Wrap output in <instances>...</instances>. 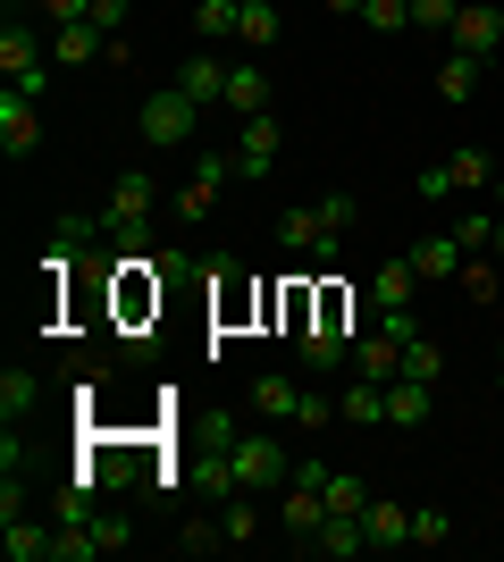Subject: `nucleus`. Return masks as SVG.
Returning a JSON list of instances; mask_svg holds the SVG:
<instances>
[{
    "mask_svg": "<svg viewBox=\"0 0 504 562\" xmlns=\"http://www.w3.org/2000/svg\"><path fill=\"white\" fill-rule=\"evenodd\" d=\"M387 420H395V428L429 420V378H387Z\"/></svg>",
    "mask_w": 504,
    "mask_h": 562,
    "instance_id": "20",
    "label": "nucleus"
},
{
    "mask_svg": "<svg viewBox=\"0 0 504 562\" xmlns=\"http://www.w3.org/2000/svg\"><path fill=\"white\" fill-rule=\"evenodd\" d=\"M177 85H186V93L202 101V110H211V101H227V68H219L211 50H193V59H177Z\"/></svg>",
    "mask_w": 504,
    "mask_h": 562,
    "instance_id": "19",
    "label": "nucleus"
},
{
    "mask_svg": "<svg viewBox=\"0 0 504 562\" xmlns=\"http://www.w3.org/2000/svg\"><path fill=\"white\" fill-rule=\"evenodd\" d=\"M227 177H236V151H202L193 177H186V193H177V218H211V202H219Z\"/></svg>",
    "mask_w": 504,
    "mask_h": 562,
    "instance_id": "7",
    "label": "nucleus"
},
{
    "mask_svg": "<svg viewBox=\"0 0 504 562\" xmlns=\"http://www.w3.org/2000/svg\"><path fill=\"white\" fill-rule=\"evenodd\" d=\"M278 143H287V126H278V117H244L236 126V177H269V168H278Z\"/></svg>",
    "mask_w": 504,
    "mask_h": 562,
    "instance_id": "8",
    "label": "nucleus"
},
{
    "mask_svg": "<svg viewBox=\"0 0 504 562\" xmlns=\"http://www.w3.org/2000/svg\"><path fill=\"white\" fill-rule=\"evenodd\" d=\"M193 126H202V101H193L186 85H160V93L144 101V143H152V151H168V143H186Z\"/></svg>",
    "mask_w": 504,
    "mask_h": 562,
    "instance_id": "4",
    "label": "nucleus"
},
{
    "mask_svg": "<svg viewBox=\"0 0 504 562\" xmlns=\"http://www.w3.org/2000/svg\"><path fill=\"white\" fill-rule=\"evenodd\" d=\"M34 412H43V378H34V370H0V420L25 428Z\"/></svg>",
    "mask_w": 504,
    "mask_h": 562,
    "instance_id": "15",
    "label": "nucleus"
},
{
    "mask_svg": "<svg viewBox=\"0 0 504 562\" xmlns=\"http://www.w3.org/2000/svg\"><path fill=\"white\" fill-rule=\"evenodd\" d=\"M446 168H455V193H488V186H496V160H488L480 143H462Z\"/></svg>",
    "mask_w": 504,
    "mask_h": 562,
    "instance_id": "25",
    "label": "nucleus"
},
{
    "mask_svg": "<svg viewBox=\"0 0 504 562\" xmlns=\"http://www.w3.org/2000/svg\"><path fill=\"white\" fill-rule=\"evenodd\" d=\"M455 18H462V0H412V25H421V34H455Z\"/></svg>",
    "mask_w": 504,
    "mask_h": 562,
    "instance_id": "32",
    "label": "nucleus"
},
{
    "mask_svg": "<svg viewBox=\"0 0 504 562\" xmlns=\"http://www.w3.org/2000/svg\"><path fill=\"white\" fill-rule=\"evenodd\" d=\"M471 93H480V59H471V50H446V59H437V101L462 110Z\"/></svg>",
    "mask_w": 504,
    "mask_h": 562,
    "instance_id": "18",
    "label": "nucleus"
},
{
    "mask_svg": "<svg viewBox=\"0 0 504 562\" xmlns=\"http://www.w3.org/2000/svg\"><path fill=\"white\" fill-rule=\"evenodd\" d=\"M446 193H455V168H446V160L421 168V202H446Z\"/></svg>",
    "mask_w": 504,
    "mask_h": 562,
    "instance_id": "39",
    "label": "nucleus"
},
{
    "mask_svg": "<svg viewBox=\"0 0 504 562\" xmlns=\"http://www.w3.org/2000/svg\"><path fill=\"white\" fill-rule=\"evenodd\" d=\"M354 378H379V386H387V378H404V345H395V336H361V345H354Z\"/></svg>",
    "mask_w": 504,
    "mask_h": 562,
    "instance_id": "17",
    "label": "nucleus"
},
{
    "mask_svg": "<svg viewBox=\"0 0 504 562\" xmlns=\"http://www.w3.org/2000/svg\"><path fill=\"white\" fill-rule=\"evenodd\" d=\"M227 110H236V117H261L269 110V76L261 68H227Z\"/></svg>",
    "mask_w": 504,
    "mask_h": 562,
    "instance_id": "23",
    "label": "nucleus"
},
{
    "mask_svg": "<svg viewBox=\"0 0 504 562\" xmlns=\"http://www.w3.org/2000/svg\"><path fill=\"white\" fill-rule=\"evenodd\" d=\"M455 538V513H446V504H421V513H412V546H446Z\"/></svg>",
    "mask_w": 504,
    "mask_h": 562,
    "instance_id": "30",
    "label": "nucleus"
},
{
    "mask_svg": "<svg viewBox=\"0 0 504 562\" xmlns=\"http://www.w3.org/2000/svg\"><path fill=\"white\" fill-rule=\"evenodd\" d=\"M354 193H320V202H294V211H278V244L287 252H312V260H336V244H345V227H354Z\"/></svg>",
    "mask_w": 504,
    "mask_h": 562,
    "instance_id": "1",
    "label": "nucleus"
},
{
    "mask_svg": "<svg viewBox=\"0 0 504 562\" xmlns=\"http://www.w3.org/2000/svg\"><path fill=\"white\" fill-rule=\"evenodd\" d=\"M361 504H370V487L354 470H328V513H361Z\"/></svg>",
    "mask_w": 504,
    "mask_h": 562,
    "instance_id": "33",
    "label": "nucleus"
},
{
    "mask_svg": "<svg viewBox=\"0 0 504 562\" xmlns=\"http://www.w3.org/2000/svg\"><path fill=\"white\" fill-rule=\"evenodd\" d=\"M412 285H421L412 252H404V260H379V269H370V294H361V303L379 311V319H404V311H412Z\"/></svg>",
    "mask_w": 504,
    "mask_h": 562,
    "instance_id": "9",
    "label": "nucleus"
},
{
    "mask_svg": "<svg viewBox=\"0 0 504 562\" xmlns=\"http://www.w3.org/2000/svg\"><path fill=\"white\" fill-rule=\"evenodd\" d=\"M303 361H312V370H336V361H345V328H336V319H303Z\"/></svg>",
    "mask_w": 504,
    "mask_h": 562,
    "instance_id": "24",
    "label": "nucleus"
},
{
    "mask_svg": "<svg viewBox=\"0 0 504 562\" xmlns=\"http://www.w3.org/2000/svg\"><path fill=\"white\" fill-rule=\"evenodd\" d=\"M496 370H504V345H496Z\"/></svg>",
    "mask_w": 504,
    "mask_h": 562,
    "instance_id": "44",
    "label": "nucleus"
},
{
    "mask_svg": "<svg viewBox=\"0 0 504 562\" xmlns=\"http://www.w3.org/2000/svg\"><path fill=\"white\" fill-rule=\"evenodd\" d=\"M101 235H110V218H51V252H43V269H76V260H93Z\"/></svg>",
    "mask_w": 504,
    "mask_h": 562,
    "instance_id": "10",
    "label": "nucleus"
},
{
    "mask_svg": "<svg viewBox=\"0 0 504 562\" xmlns=\"http://www.w3.org/2000/svg\"><path fill=\"white\" fill-rule=\"evenodd\" d=\"M455 235H462V244H471V252H488V244H496V227H488V211H471V218H462Z\"/></svg>",
    "mask_w": 504,
    "mask_h": 562,
    "instance_id": "40",
    "label": "nucleus"
},
{
    "mask_svg": "<svg viewBox=\"0 0 504 562\" xmlns=\"http://www.w3.org/2000/svg\"><path fill=\"white\" fill-rule=\"evenodd\" d=\"M219 529H227V546H253V538H261V504H253V487H236L227 504H219Z\"/></svg>",
    "mask_w": 504,
    "mask_h": 562,
    "instance_id": "22",
    "label": "nucleus"
},
{
    "mask_svg": "<svg viewBox=\"0 0 504 562\" xmlns=\"http://www.w3.org/2000/svg\"><path fill=\"white\" fill-rule=\"evenodd\" d=\"M488 193H496V202H504V151H496V186H488Z\"/></svg>",
    "mask_w": 504,
    "mask_h": 562,
    "instance_id": "43",
    "label": "nucleus"
},
{
    "mask_svg": "<svg viewBox=\"0 0 504 562\" xmlns=\"http://www.w3.org/2000/svg\"><path fill=\"white\" fill-rule=\"evenodd\" d=\"M227 470H236V487H253V495H278L294 479V462H287V446L269 437V428H253V437H227Z\"/></svg>",
    "mask_w": 504,
    "mask_h": 562,
    "instance_id": "2",
    "label": "nucleus"
},
{
    "mask_svg": "<svg viewBox=\"0 0 504 562\" xmlns=\"http://www.w3.org/2000/svg\"><path fill=\"white\" fill-rule=\"evenodd\" d=\"M93 538L110 546V554H126V546H135V513H93Z\"/></svg>",
    "mask_w": 504,
    "mask_h": 562,
    "instance_id": "34",
    "label": "nucleus"
},
{
    "mask_svg": "<svg viewBox=\"0 0 504 562\" xmlns=\"http://www.w3.org/2000/svg\"><path fill=\"white\" fill-rule=\"evenodd\" d=\"M354 18L370 25V34H404V25H412V0H361Z\"/></svg>",
    "mask_w": 504,
    "mask_h": 562,
    "instance_id": "28",
    "label": "nucleus"
},
{
    "mask_svg": "<svg viewBox=\"0 0 504 562\" xmlns=\"http://www.w3.org/2000/svg\"><path fill=\"white\" fill-rule=\"evenodd\" d=\"M126 9H135V0H93V25H101V34H119Z\"/></svg>",
    "mask_w": 504,
    "mask_h": 562,
    "instance_id": "41",
    "label": "nucleus"
},
{
    "mask_svg": "<svg viewBox=\"0 0 504 562\" xmlns=\"http://www.w3.org/2000/svg\"><path fill=\"white\" fill-rule=\"evenodd\" d=\"M51 68H59V59H51V43H43V34H34V25H18V18L0 25V76H9L18 93H34V101H43Z\"/></svg>",
    "mask_w": 504,
    "mask_h": 562,
    "instance_id": "3",
    "label": "nucleus"
},
{
    "mask_svg": "<svg viewBox=\"0 0 504 562\" xmlns=\"http://www.w3.org/2000/svg\"><path fill=\"white\" fill-rule=\"evenodd\" d=\"M51 59H59V68H93V59H110V34H101L93 18L51 25Z\"/></svg>",
    "mask_w": 504,
    "mask_h": 562,
    "instance_id": "14",
    "label": "nucleus"
},
{
    "mask_svg": "<svg viewBox=\"0 0 504 562\" xmlns=\"http://www.w3.org/2000/svg\"><path fill=\"white\" fill-rule=\"evenodd\" d=\"M336 420L379 428V420H387V386H379V378H354V386H345V403H336Z\"/></svg>",
    "mask_w": 504,
    "mask_h": 562,
    "instance_id": "21",
    "label": "nucleus"
},
{
    "mask_svg": "<svg viewBox=\"0 0 504 562\" xmlns=\"http://www.w3.org/2000/svg\"><path fill=\"white\" fill-rule=\"evenodd\" d=\"M496 43H504V9H496V0H462V18H455V50L488 59Z\"/></svg>",
    "mask_w": 504,
    "mask_h": 562,
    "instance_id": "13",
    "label": "nucleus"
},
{
    "mask_svg": "<svg viewBox=\"0 0 504 562\" xmlns=\"http://www.w3.org/2000/svg\"><path fill=\"white\" fill-rule=\"evenodd\" d=\"M0 520H25V470H9V479H0Z\"/></svg>",
    "mask_w": 504,
    "mask_h": 562,
    "instance_id": "37",
    "label": "nucleus"
},
{
    "mask_svg": "<svg viewBox=\"0 0 504 562\" xmlns=\"http://www.w3.org/2000/svg\"><path fill=\"white\" fill-rule=\"evenodd\" d=\"M253 412H261V420H294V428L336 420V403H320L312 386H287V378H261V386H253Z\"/></svg>",
    "mask_w": 504,
    "mask_h": 562,
    "instance_id": "5",
    "label": "nucleus"
},
{
    "mask_svg": "<svg viewBox=\"0 0 504 562\" xmlns=\"http://www.w3.org/2000/svg\"><path fill=\"white\" fill-rule=\"evenodd\" d=\"M236 43H253V50H269V43H278V9H269V0H244Z\"/></svg>",
    "mask_w": 504,
    "mask_h": 562,
    "instance_id": "27",
    "label": "nucleus"
},
{
    "mask_svg": "<svg viewBox=\"0 0 504 562\" xmlns=\"http://www.w3.org/2000/svg\"><path fill=\"white\" fill-rule=\"evenodd\" d=\"M404 378H429V386H437V378H446V352H437L429 336H412V345H404Z\"/></svg>",
    "mask_w": 504,
    "mask_h": 562,
    "instance_id": "31",
    "label": "nucleus"
},
{
    "mask_svg": "<svg viewBox=\"0 0 504 562\" xmlns=\"http://www.w3.org/2000/svg\"><path fill=\"white\" fill-rule=\"evenodd\" d=\"M177 546H186V554H211V546H227V529H219V520H186Z\"/></svg>",
    "mask_w": 504,
    "mask_h": 562,
    "instance_id": "36",
    "label": "nucleus"
},
{
    "mask_svg": "<svg viewBox=\"0 0 504 562\" xmlns=\"http://www.w3.org/2000/svg\"><path fill=\"white\" fill-rule=\"evenodd\" d=\"M152 202H160V193H152V177H144V168H126L119 186H110V202H101L110 235H144V227H152Z\"/></svg>",
    "mask_w": 504,
    "mask_h": 562,
    "instance_id": "6",
    "label": "nucleus"
},
{
    "mask_svg": "<svg viewBox=\"0 0 504 562\" xmlns=\"http://www.w3.org/2000/svg\"><path fill=\"white\" fill-rule=\"evenodd\" d=\"M0 143H9V160H25L34 143H43V110H34V93H0Z\"/></svg>",
    "mask_w": 504,
    "mask_h": 562,
    "instance_id": "11",
    "label": "nucleus"
},
{
    "mask_svg": "<svg viewBox=\"0 0 504 562\" xmlns=\"http://www.w3.org/2000/svg\"><path fill=\"white\" fill-rule=\"evenodd\" d=\"M462 294H471V303H496V269H488V252L462 260Z\"/></svg>",
    "mask_w": 504,
    "mask_h": 562,
    "instance_id": "35",
    "label": "nucleus"
},
{
    "mask_svg": "<svg viewBox=\"0 0 504 562\" xmlns=\"http://www.w3.org/2000/svg\"><path fill=\"white\" fill-rule=\"evenodd\" d=\"M488 260H504V218H496V244H488Z\"/></svg>",
    "mask_w": 504,
    "mask_h": 562,
    "instance_id": "42",
    "label": "nucleus"
},
{
    "mask_svg": "<svg viewBox=\"0 0 504 562\" xmlns=\"http://www.w3.org/2000/svg\"><path fill=\"white\" fill-rule=\"evenodd\" d=\"M9 562H51V529H34V520H9Z\"/></svg>",
    "mask_w": 504,
    "mask_h": 562,
    "instance_id": "29",
    "label": "nucleus"
},
{
    "mask_svg": "<svg viewBox=\"0 0 504 562\" xmlns=\"http://www.w3.org/2000/svg\"><path fill=\"white\" fill-rule=\"evenodd\" d=\"M361 538H370V554H387V546H412V504H395V495H370V504H361Z\"/></svg>",
    "mask_w": 504,
    "mask_h": 562,
    "instance_id": "12",
    "label": "nucleus"
},
{
    "mask_svg": "<svg viewBox=\"0 0 504 562\" xmlns=\"http://www.w3.org/2000/svg\"><path fill=\"white\" fill-rule=\"evenodd\" d=\"M462 260H471V244H462V235L446 227V235H421L412 269H421V278H462Z\"/></svg>",
    "mask_w": 504,
    "mask_h": 562,
    "instance_id": "16",
    "label": "nucleus"
},
{
    "mask_svg": "<svg viewBox=\"0 0 504 562\" xmlns=\"http://www.w3.org/2000/svg\"><path fill=\"white\" fill-rule=\"evenodd\" d=\"M236 18H244V0H202V9H193V34H202V43H227Z\"/></svg>",
    "mask_w": 504,
    "mask_h": 562,
    "instance_id": "26",
    "label": "nucleus"
},
{
    "mask_svg": "<svg viewBox=\"0 0 504 562\" xmlns=\"http://www.w3.org/2000/svg\"><path fill=\"white\" fill-rule=\"evenodd\" d=\"M51 25H76V18H93V0H34Z\"/></svg>",
    "mask_w": 504,
    "mask_h": 562,
    "instance_id": "38",
    "label": "nucleus"
}]
</instances>
